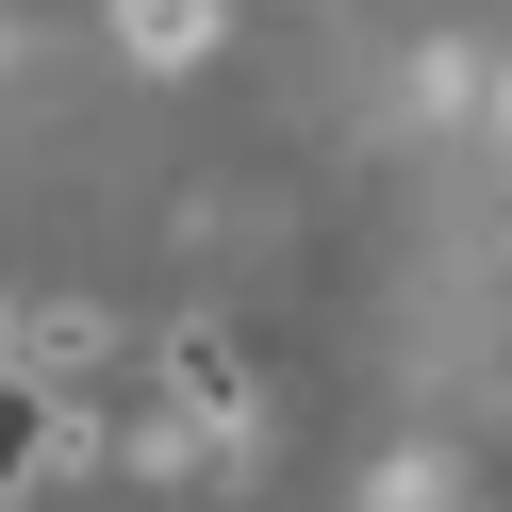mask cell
Returning a JSON list of instances; mask_svg holds the SVG:
<instances>
[{
    "instance_id": "obj_3",
    "label": "cell",
    "mask_w": 512,
    "mask_h": 512,
    "mask_svg": "<svg viewBox=\"0 0 512 512\" xmlns=\"http://www.w3.org/2000/svg\"><path fill=\"white\" fill-rule=\"evenodd\" d=\"M446 496H463V479H446L430 446H413V463H380V512H446Z\"/></svg>"
},
{
    "instance_id": "obj_4",
    "label": "cell",
    "mask_w": 512,
    "mask_h": 512,
    "mask_svg": "<svg viewBox=\"0 0 512 512\" xmlns=\"http://www.w3.org/2000/svg\"><path fill=\"white\" fill-rule=\"evenodd\" d=\"M479 100H496V133H512V83H479Z\"/></svg>"
},
{
    "instance_id": "obj_2",
    "label": "cell",
    "mask_w": 512,
    "mask_h": 512,
    "mask_svg": "<svg viewBox=\"0 0 512 512\" xmlns=\"http://www.w3.org/2000/svg\"><path fill=\"white\" fill-rule=\"evenodd\" d=\"M116 50H133V67H199V50H215V0H116Z\"/></svg>"
},
{
    "instance_id": "obj_1",
    "label": "cell",
    "mask_w": 512,
    "mask_h": 512,
    "mask_svg": "<svg viewBox=\"0 0 512 512\" xmlns=\"http://www.w3.org/2000/svg\"><path fill=\"white\" fill-rule=\"evenodd\" d=\"M149 364H166V413H182V430H199L232 479L265 463V397H248V347H232V331H199V314H182V331L149 347Z\"/></svg>"
}]
</instances>
